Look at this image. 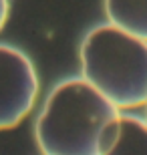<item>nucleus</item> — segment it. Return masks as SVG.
Masks as SVG:
<instances>
[{"label":"nucleus","mask_w":147,"mask_h":155,"mask_svg":"<svg viewBox=\"0 0 147 155\" xmlns=\"http://www.w3.org/2000/svg\"><path fill=\"white\" fill-rule=\"evenodd\" d=\"M119 109L83 77L52 87L36 123L34 137L42 155H99L105 127Z\"/></svg>","instance_id":"obj_1"},{"label":"nucleus","mask_w":147,"mask_h":155,"mask_svg":"<svg viewBox=\"0 0 147 155\" xmlns=\"http://www.w3.org/2000/svg\"><path fill=\"white\" fill-rule=\"evenodd\" d=\"M79 58L81 77L117 109L147 103V40L111 22L99 24L85 35Z\"/></svg>","instance_id":"obj_2"},{"label":"nucleus","mask_w":147,"mask_h":155,"mask_svg":"<svg viewBox=\"0 0 147 155\" xmlns=\"http://www.w3.org/2000/svg\"><path fill=\"white\" fill-rule=\"evenodd\" d=\"M38 75L26 52L0 45V131L16 127L34 107Z\"/></svg>","instance_id":"obj_3"},{"label":"nucleus","mask_w":147,"mask_h":155,"mask_svg":"<svg viewBox=\"0 0 147 155\" xmlns=\"http://www.w3.org/2000/svg\"><path fill=\"white\" fill-rule=\"evenodd\" d=\"M99 155H147V121L119 113L103 131Z\"/></svg>","instance_id":"obj_4"},{"label":"nucleus","mask_w":147,"mask_h":155,"mask_svg":"<svg viewBox=\"0 0 147 155\" xmlns=\"http://www.w3.org/2000/svg\"><path fill=\"white\" fill-rule=\"evenodd\" d=\"M109 22L147 40V0H105Z\"/></svg>","instance_id":"obj_5"},{"label":"nucleus","mask_w":147,"mask_h":155,"mask_svg":"<svg viewBox=\"0 0 147 155\" xmlns=\"http://www.w3.org/2000/svg\"><path fill=\"white\" fill-rule=\"evenodd\" d=\"M6 18H8V0H0V30L4 28Z\"/></svg>","instance_id":"obj_6"},{"label":"nucleus","mask_w":147,"mask_h":155,"mask_svg":"<svg viewBox=\"0 0 147 155\" xmlns=\"http://www.w3.org/2000/svg\"><path fill=\"white\" fill-rule=\"evenodd\" d=\"M145 121H147V103H145Z\"/></svg>","instance_id":"obj_7"}]
</instances>
